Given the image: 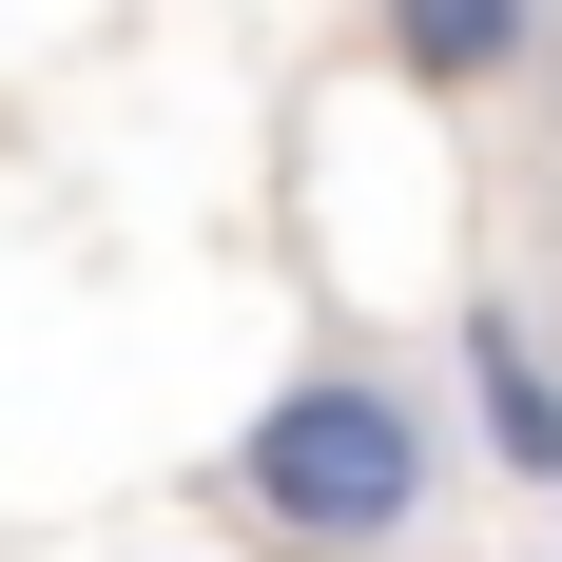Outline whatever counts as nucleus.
I'll return each mask as SVG.
<instances>
[{
  "label": "nucleus",
  "mask_w": 562,
  "mask_h": 562,
  "mask_svg": "<svg viewBox=\"0 0 562 562\" xmlns=\"http://www.w3.org/2000/svg\"><path fill=\"white\" fill-rule=\"evenodd\" d=\"M233 485H252V524H272L291 562H369L427 524V407L389 389V369H291L272 407H252V447H233Z\"/></svg>",
  "instance_id": "nucleus-1"
},
{
  "label": "nucleus",
  "mask_w": 562,
  "mask_h": 562,
  "mask_svg": "<svg viewBox=\"0 0 562 562\" xmlns=\"http://www.w3.org/2000/svg\"><path fill=\"white\" fill-rule=\"evenodd\" d=\"M389 58L427 78V98H485V78L543 58V0H389Z\"/></svg>",
  "instance_id": "nucleus-2"
},
{
  "label": "nucleus",
  "mask_w": 562,
  "mask_h": 562,
  "mask_svg": "<svg viewBox=\"0 0 562 562\" xmlns=\"http://www.w3.org/2000/svg\"><path fill=\"white\" fill-rule=\"evenodd\" d=\"M465 389H485V447L562 485V389H543V349H524V311H465Z\"/></svg>",
  "instance_id": "nucleus-3"
}]
</instances>
